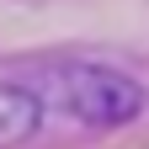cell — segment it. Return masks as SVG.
Returning <instances> with one entry per match:
<instances>
[{
    "label": "cell",
    "mask_w": 149,
    "mask_h": 149,
    "mask_svg": "<svg viewBox=\"0 0 149 149\" xmlns=\"http://www.w3.org/2000/svg\"><path fill=\"white\" fill-rule=\"evenodd\" d=\"M48 101L69 112L74 123H85V128H123V123H133L144 117V85L133 80V74H123V69H107V64H69V69H53V80H48Z\"/></svg>",
    "instance_id": "1"
},
{
    "label": "cell",
    "mask_w": 149,
    "mask_h": 149,
    "mask_svg": "<svg viewBox=\"0 0 149 149\" xmlns=\"http://www.w3.org/2000/svg\"><path fill=\"white\" fill-rule=\"evenodd\" d=\"M43 123V96H32L27 85H11L0 80V149H16L37 133Z\"/></svg>",
    "instance_id": "2"
}]
</instances>
